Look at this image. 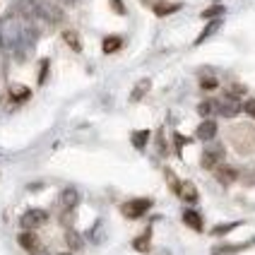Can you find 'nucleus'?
<instances>
[{"mask_svg": "<svg viewBox=\"0 0 255 255\" xmlns=\"http://www.w3.org/2000/svg\"><path fill=\"white\" fill-rule=\"evenodd\" d=\"M231 142L239 147L241 154H248L255 147V130L251 126H236L231 130Z\"/></svg>", "mask_w": 255, "mask_h": 255, "instance_id": "f257e3e1", "label": "nucleus"}, {"mask_svg": "<svg viewBox=\"0 0 255 255\" xmlns=\"http://www.w3.org/2000/svg\"><path fill=\"white\" fill-rule=\"evenodd\" d=\"M149 210H152V200H149V198H135V200H128L126 205L121 207L123 217H128V219H140L142 214H147Z\"/></svg>", "mask_w": 255, "mask_h": 255, "instance_id": "f03ea898", "label": "nucleus"}, {"mask_svg": "<svg viewBox=\"0 0 255 255\" xmlns=\"http://www.w3.org/2000/svg\"><path fill=\"white\" fill-rule=\"evenodd\" d=\"M214 106H217V114L224 116V118H234V116L241 114V104L236 97H231V94H224L219 101H214Z\"/></svg>", "mask_w": 255, "mask_h": 255, "instance_id": "7ed1b4c3", "label": "nucleus"}, {"mask_svg": "<svg viewBox=\"0 0 255 255\" xmlns=\"http://www.w3.org/2000/svg\"><path fill=\"white\" fill-rule=\"evenodd\" d=\"M222 159H224V147H222V144H212V147H207V149L202 152L200 164H202V169L214 171L219 164H222Z\"/></svg>", "mask_w": 255, "mask_h": 255, "instance_id": "20e7f679", "label": "nucleus"}, {"mask_svg": "<svg viewBox=\"0 0 255 255\" xmlns=\"http://www.w3.org/2000/svg\"><path fill=\"white\" fill-rule=\"evenodd\" d=\"M48 222V212L46 210H29V212L22 214V219H19V224H22V229H39L43 227Z\"/></svg>", "mask_w": 255, "mask_h": 255, "instance_id": "39448f33", "label": "nucleus"}, {"mask_svg": "<svg viewBox=\"0 0 255 255\" xmlns=\"http://www.w3.org/2000/svg\"><path fill=\"white\" fill-rule=\"evenodd\" d=\"M39 2V17H43L46 22H51V24H58V22H63V10L53 5V2H48V0H36Z\"/></svg>", "mask_w": 255, "mask_h": 255, "instance_id": "423d86ee", "label": "nucleus"}, {"mask_svg": "<svg viewBox=\"0 0 255 255\" xmlns=\"http://www.w3.org/2000/svg\"><path fill=\"white\" fill-rule=\"evenodd\" d=\"M217 123L214 121H210V118H205L202 123H200L198 128H195V137L198 140H202V142H210V140H214L217 137Z\"/></svg>", "mask_w": 255, "mask_h": 255, "instance_id": "0eeeda50", "label": "nucleus"}, {"mask_svg": "<svg viewBox=\"0 0 255 255\" xmlns=\"http://www.w3.org/2000/svg\"><path fill=\"white\" fill-rule=\"evenodd\" d=\"M17 243H19V246H22V248H24V251H27L29 255L34 253L36 248H41V241H39V236H36V234H34L31 229H24V231L19 234Z\"/></svg>", "mask_w": 255, "mask_h": 255, "instance_id": "6e6552de", "label": "nucleus"}, {"mask_svg": "<svg viewBox=\"0 0 255 255\" xmlns=\"http://www.w3.org/2000/svg\"><path fill=\"white\" fill-rule=\"evenodd\" d=\"M214 176H217V181L222 185H231L236 178H239V171L234 169V166H227V164H219L217 169H214Z\"/></svg>", "mask_w": 255, "mask_h": 255, "instance_id": "1a4fd4ad", "label": "nucleus"}, {"mask_svg": "<svg viewBox=\"0 0 255 255\" xmlns=\"http://www.w3.org/2000/svg\"><path fill=\"white\" fill-rule=\"evenodd\" d=\"M77 202H80V193L75 190V188H65L63 193H60V207L65 210V212H70L77 207Z\"/></svg>", "mask_w": 255, "mask_h": 255, "instance_id": "9d476101", "label": "nucleus"}, {"mask_svg": "<svg viewBox=\"0 0 255 255\" xmlns=\"http://www.w3.org/2000/svg\"><path fill=\"white\" fill-rule=\"evenodd\" d=\"M29 97H31V89H29V87H22V85L10 87V101H12V104H22V101H27Z\"/></svg>", "mask_w": 255, "mask_h": 255, "instance_id": "9b49d317", "label": "nucleus"}, {"mask_svg": "<svg viewBox=\"0 0 255 255\" xmlns=\"http://www.w3.org/2000/svg\"><path fill=\"white\" fill-rule=\"evenodd\" d=\"M253 246V241L248 243H239V246H217V248H212V255H231V253H241V251H246V248H251Z\"/></svg>", "mask_w": 255, "mask_h": 255, "instance_id": "f8f14e48", "label": "nucleus"}, {"mask_svg": "<svg viewBox=\"0 0 255 255\" xmlns=\"http://www.w3.org/2000/svg\"><path fill=\"white\" fill-rule=\"evenodd\" d=\"M183 222L193 229V231H202V217H200L195 210H185V212H183Z\"/></svg>", "mask_w": 255, "mask_h": 255, "instance_id": "ddd939ff", "label": "nucleus"}, {"mask_svg": "<svg viewBox=\"0 0 255 255\" xmlns=\"http://www.w3.org/2000/svg\"><path fill=\"white\" fill-rule=\"evenodd\" d=\"M178 195H181L188 205H195V202H198V198H200L198 188H195L193 183H183V185H181V193H178Z\"/></svg>", "mask_w": 255, "mask_h": 255, "instance_id": "4468645a", "label": "nucleus"}, {"mask_svg": "<svg viewBox=\"0 0 255 255\" xmlns=\"http://www.w3.org/2000/svg\"><path fill=\"white\" fill-rule=\"evenodd\" d=\"M219 27H222V19L217 17V19H212V22H210L207 27L202 29V34H200L198 39H195V46H200V43H202V41H207V39H210L212 34H217V29H219Z\"/></svg>", "mask_w": 255, "mask_h": 255, "instance_id": "2eb2a0df", "label": "nucleus"}, {"mask_svg": "<svg viewBox=\"0 0 255 255\" xmlns=\"http://www.w3.org/2000/svg\"><path fill=\"white\" fill-rule=\"evenodd\" d=\"M149 241H152V229H147L142 236H137V239L132 241V248H135L137 253H147V251H149Z\"/></svg>", "mask_w": 255, "mask_h": 255, "instance_id": "dca6fc26", "label": "nucleus"}, {"mask_svg": "<svg viewBox=\"0 0 255 255\" xmlns=\"http://www.w3.org/2000/svg\"><path fill=\"white\" fill-rule=\"evenodd\" d=\"M149 87H152V80H149V77L140 80V82L135 85V89H132V94H130V101H140L142 97L149 92Z\"/></svg>", "mask_w": 255, "mask_h": 255, "instance_id": "f3484780", "label": "nucleus"}, {"mask_svg": "<svg viewBox=\"0 0 255 255\" xmlns=\"http://www.w3.org/2000/svg\"><path fill=\"white\" fill-rule=\"evenodd\" d=\"M63 41L68 43L75 53H80V51H82V41H80L77 31H72V29H65V31H63Z\"/></svg>", "mask_w": 255, "mask_h": 255, "instance_id": "a211bd4d", "label": "nucleus"}, {"mask_svg": "<svg viewBox=\"0 0 255 255\" xmlns=\"http://www.w3.org/2000/svg\"><path fill=\"white\" fill-rule=\"evenodd\" d=\"M183 5L181 2H159L154 7V14L156 17H166V14H171V12H178Z\"/></svg>", "mask_w": 255, "mask_h": 255, "instance_id": "6ab92c4d", "label": "nucleus"}, {"mask_svg": "<svg viewBox=\"0 0 255 255\" xmlns=\"http://www.w3.org/2000/svg\"><path fill=\"white\" fill-rule=\"evenodd\" d=\"M121 46H123V39H121V36H106L104 43H101L104 53H116V51H121Z\"/></svg>", "mask_w": 255, "mask_h": 255, "instance_id": "aec40b11", "label": "nucleus"}, {"mask_svg": "<svg viewBox=\"0 0 255 255\" xmlns=\"http://www.w3.org/2000/svg\"><path fill=\"white\" fill-rule=\"evenodd\" d=\"M130 140H132V147H137V149H142V147L147 144V140H149V130H135Z\"/></svg>", "mask_w": 255, "mask_h": 255, "instance_id": "412c9836", "label": "nucleus"}, {"mask_svg": "<svg viewBox=\"0 0 255 255\" xmlns=\"http://www.w3.org/2000/svg\"><path fill=\"white\" fill-rule=\"evenodd\" d=\"M65 243L70 246L72 251H80V248L85 246V243H82V236H80L77 231H68V234H65Z\"/></svg>", "mask_w": 255, "mask_h": 255, "instance_id": "4be33fe9", "label": "nucleus"}, {"mask_svg": "<svg viewBox=\"0 0 255 255\" xmlns=\"http://www.w3.org/2000/svg\"><path fill=\"white\" fill-rule=\"evenodd\" d=\"M243 222H229V224H222V227H214L212 229V236H227L229 231H234V229H239Z\"/></svg>", "mask_w": 255, "mask_h": 255, "instance_id": "5701e85b", "label": "nucleus"}, {"mask_svg": "<svg viewBox=\"0 0 255 255\" xmlns=\"http://www.w3.org/2000/svg\"><path fill=\"white\" fill-rule=\"evenodd\" d=\"M222 14H224V7H222V5H212V7H207L200 17H202V19H217V17H222Z\"/></svg>", "mask_w": 255, "mask_h": 255, "instance_id": "b1692460", "label": "nucleus"}, {"mask_svg": "<svg viewBox=\"0 0 255 255\" xmlns=\"http://www.w3.org/2000/svg\"><path fill=\"white\" fill-rule=\"evenodd\" d=\"M212 111H217V106H214V101H202L198 106V114L202 116V118H207V116L212 114Z\"/></svg>", "mask_w": 255, "mask_h": 255, "instance_id": "393cba45", "label": "nucleus"}, {"mask_svg": "<svg viewBox=\"0 0 255 255\" xmlns=\"http://www.w3.org/2000/svg\"><path fill=\"white\" fill-rule=\"evenodd\" d=\"M200 87H202L205 92H212V89L219 87V82H217V77H200Z\"/></svg>", "mask_w": 255, "mask_h": 255, "instance_id": "a878e982", "label": "nucleus"}, {"mask_svg": "<svg viewBox=\"0 0 255 255\" xmlns=\"http://www.w3.org/2000/svg\"><path fill=\"white\" fill-rule=\"evenodd\" d=\"M166 178H169V183H171V190L178 195V193H181V185H183V183H181V181L173 176V171H171V169H166Z\"/></svg>", "mask_w": 255, "mask_h": 255, "instance_id": "bb28decb", "label": "nucleus"}, {"mask_svg": "<svg viewBox=\"0 0 255 255\" xmlns=\"http://www.w3.org/2000/svg\"><path fill=\"white\" fill-rule=\"evenodd\" d=\"M243 114H248L255 121V99H248L246 104H243Z\"/></svg>", "mask_w": 255, "mask_h": 255, "instance_id": "cd10ccee", "label": "nucleus"}, {"mask_svg": "<svg viewBox=\"0 0 255 255\" xmlns=\"http://www.w3.org/2000/svg\"><path fill=\"white\" fill-rule=\"evenodd\" d=\"M229 94H231V97H236V99H239V97H241V94H246V87H241V85H234V87H231V89H229Z\"/></svg>", "mask_w": 255, "mask_h": 255, "instance_id": "c85d7f7f", "label": "nucleus"}, {"mask_svg": "<svg viewBox=\"0 0 255 255\" xmlns=\"http://www.w3.org/2000/svg\"><path fill=\"white\" fill-rule=\"evenodd\" d=\"M111 7H114L118 14H126V5H123L121 0H111Z\"/></svg>", "mask_w": 255, "mask_h": 255, "instance_id": "c756f323", "label": "nucleus"}, {"mask_svg": "<svg viewBox=\"0 0 255 255\" xmlns=\"http://www.w3.org/2000/svg\"><path fill=\"white\" fill-rule=\"evenodd\" d=\"M46 72H48V60H43L41 63V75H39V82H46Z\"/></svg>", "mask_w": 255, "mask_h": 255, "instance_id": "7c9ffc66", "label": "nucleus"}, {"mask_svg": "<svg viewBox=\"0 0 255 255\" xmlns=\"http://www.w3.org/2000/svg\"><path fill=\"white\" fill-rule=\"evenodd\" d=\"M185 142H188L185 137H181V135H176V149H178V152H181V147H183Z\"/></svg>", "mask_w": 255, "mask_h": 255, "instance_id": "2f4dec72", "label": "nucleus"}, {"mask_svg": "<svg viewBox=\"0 0 255 255\" xmlns=\"http://www.w3.org/2000/svg\"><path fill=\"white\" fill-rule=\"evenodd\" d=\"M142 2H144V5H152V7H156V5H159V2H164V0H142Z\"/></svg>", "mask_w": 255, "mask_h": 255, "instance_id": "473e14b6", "label": "nucleus"}, {"mask_svg": "<svg viewBox=\"0 0 255 255\" xmlns=\"http://www.w3.org/2000/svg\"><path fill=\"white\" fill-rule=\"evenodd\" d=\"M60 2H63V5H75L77 0H60Z\"/></svg>", "mask_w": 255, "mask_h": 255, "instance_id": "72a5a7b5", "label": "nucleus"}, {"mask_svg": "<svg viewBox=\"0 0 255 255\" xmlns=\"http://www.w3.org/2000/svg\"><path fill=\"white\" fill-rule=\"evenodd\" d=\"M60 255H70V253H60Z\"/></svg>", "mask_w": 255, "mask_h": 255, "instance_id": "f704fd0d", "label": "nucleus"}]
</instances>
